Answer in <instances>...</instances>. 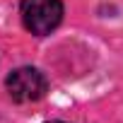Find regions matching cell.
Listing matches in <instances>:
<instances>
[{"label":"cell","instance_id":"cell-1","mask_svg":"<svg viewBox=\"0 0 123 123\" xmlns=\"http://www.w3.org/2000/svg\"><path fill=\"white\" fill-rule=\"evenodd\" d=\"M63 19V3L60 0H22V22L24 27L36 34H51Z\"/></svg>","mask_w":123,"mask_h":123},{"label":"cell","instance_id":"cell-2","mask_svg":"<svg viewBox=\"0 0 123 123\" xmlns=\"http://www.w3.org/2000/svg\"><path fill=\"white\" fill-rule=\"evenodd\" d=\"M7 92L17 104L39 101L46 94V77L36 68H17L7 77Z\"/></svg>","mask_w":123,"mask_h":123},{"label":"cell","instance_id":"cell-3","mask_svg":"<svg viewBox=\"0 0 123 123\" xmlns=\"http://www.w3.org/2000/svg\"><path fill=\"white\" fill-rule=\"evenodd\" d=\"M48 123H63V121H48Z\"/></svg>","mask_w":123,"mask_h":123}]
</instances>
